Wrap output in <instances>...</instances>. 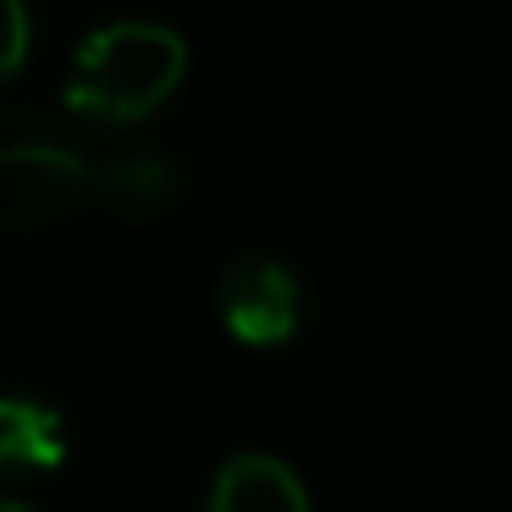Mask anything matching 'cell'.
<instances>
[{
    "instance_id": "7",
    "label": "cell",
    "mask_w": 512,
    "mask_h": 512,
    "mask_svg": "<svg viewBox=\"0 0 512 512\" xmlns=\"http://www.w3.org/2000/svg\"><path fill=\"white\" fill-rule=\"evenodd\" d=\"M0 512H34V507H23V501H12V496H0Z\"/></svg>"
},
{
    "instance_id": "3",
    "label": "cell",
    "mask_w": 512,
    "mask_h": 512,
    "mask_svg": "<svg viewBox=\"0 0 512 512\" xmlns=\"http://www.w3.org/2000/svg\"><path fill=\"white\" fill-rule=\"evenodd\" d=\"M221 320L243 347H281L303 325V281L265 254L237 259L221 276Z\"/></svg>"
},
{
    "instance_id": "5",
    "label": "cell",
    "mask_w": 512,
    "mask_h": 512,
    "mask_svg": "<svg viewBox=\"0 0 512 512\" xmlns=\"http://www.w3.org/2000/svg\"><path fill=\"white\" fill-rule=\"evenodd\" d=\"M67 457V424L50 402L0 391V468L6 474H50Z\"/></svg>"
},
{
    "instance_id": "1",
    "label": "cell",
    "mask_w": 512,
    "mask_h": 512,
    "mask_svg": "<svg viewBox=\"0 0 512 512\" xmlns=\"http://www.w3.org/2000/svg\"><path fill=\"white\" fill-rule=\"evenodd\" d=\"M182 188L177 166L155 155L94 160L83 149L12 138L0 144V232H39L83 210H149Z\"/></svg>"
},
{
    "instance_id": "6",
    "label": "cell",
    "mask_w": 512,
    "mask_h": 512,
    "mask_svg": "<svg viewBox=\"0 0 512 512\" xmlns=\"http://www.w3.org/2000/svg\"><path fill=\"white\" fill-rule=\"evenodd\" d=\"M34 45V12L28 0H0V78H12Z\"/></svg>"
},
{
    "instance_id": "4",
    "label": "cell",
    "mask_w": 512,
    "mask_h": 512,
    "mask_svg": "<svg viewBox=\"0 0 512 512\" xmlns=\"http://www.w3.org/2000/svg\"><path fill=\"white\" fill-rule=\"evenodd\" d=\"M204 512H309V490H303V479L281 457L237 452L215 474Z\"/></svg>"
},
{
    "instance_id": "2",
    "label": "cell",
    "mask_w": 512,
    "mask_h": 512,
    "mask_svg": "<svg viewBox=\"0 0 512 512\" xmlns=\"http://www.w3.org/2000/svg\"><path fill=\"white\" fill-rule=\"evenodd\" d=\"M188 78V45L177 28L122 17L94 28L72 56L67 105L89 122H144L155 116Z\"/></svg>"
}]
</instances>
